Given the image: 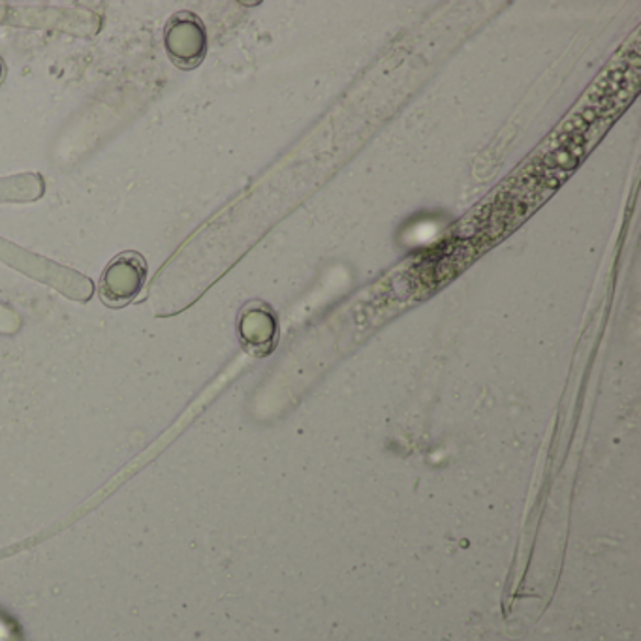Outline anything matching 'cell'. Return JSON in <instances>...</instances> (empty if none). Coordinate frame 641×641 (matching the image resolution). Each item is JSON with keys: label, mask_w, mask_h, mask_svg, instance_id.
Wrapping results in <instances>:
<instances>
[{"label": "cell", "mask_w": 641, "mask_h": 641, "mask_svg": "<svg viewBox=\"0 0 641 641\" xmlns=\"http://www.w3.org/2000/svg\"><path fill=\"white\" fill-rule=\"evenodd\" d=\"M148 281V261L135 250L119 254L102 273L98 295L107 307H125L138 298Z\"/></svg>", "instance_id": "obj_1"}, {"label": "cell", "mask_w": 641, "mask_h": 641, "mask_svg": "<svg viewBox=\"0 0 641 641\" xmlns=\"http://www.w3.org/2000/svg\"><path fill=\"white\" fill-rule=\"evenodd\" d=\"M164 46L175 67L183 70L198 67L206 55V28L190 12H180L167 21Z\"/></svg>", "instance_id": "obj_2"}, {"label": "cell", "mask_w": 641, "mask_h": 641, "mask_svg": "<svg viewBox=\"0 0 641 641\" xmlns=\"http://www.w3.org/2000/svg\"><path fill=\"white\" fill-rule=\"evenodd\" d=\"M2 72H4V68H2V62H0V80H2Z\"/></svg>", "instance_id": "obj_3"}]
</instances>
